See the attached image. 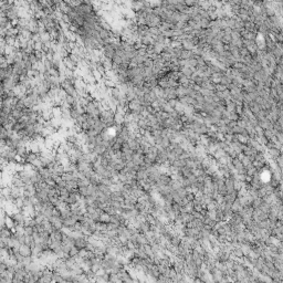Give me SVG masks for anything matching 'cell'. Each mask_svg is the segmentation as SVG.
<instances>
[{
	"label": "cell",
	"instance_id": "cell-12",
	"mask_svg": "<svg viewBox=\"0 0 283 283\" xmlns=\"http://www.w3.org/2000/svg\"><path fill=\"white\" fill-rule=\"evenodd\" d=\"M274 161H275V164H277L278 168H279V169H282V167H283V157H282V154L278 156L277 158L274 159Z\"/></svg>",
	"mask_w": 283,
	"mask_h": 283
},
{
	"label": "cell",
	"instance_id": "cell-4",
	"mask_svg": "<svg viewBox=\"0 0 283 283\" xmlns=\"http://www.w3.org/2000/svg\"><path fill=\"white\" fill-rule=\"evenodd\" d=\"M111 220V215L107 213L106 211H102L98 217V222H103V223H109Z\"/></svg>",
	"mask_w": 283,
	"mask_h": 283
},
{
	"label": "cell",
	"instance_id": "cell-13",
	"mask_svg": "<svg viewBox=\"0 0 283 283\" xmlns=\"http://www.w3.org/2000/svg\"><path fill=\"white\" fill-rule=\"evenodd\" d=\"M185 198L187 199V201H194V200H195V198H196L195 192H188Z\"/></svg>",
	"mask_w": 283,
	"mask_h": 283
},
{
	"label": "cell",
	"instance_id": "cell-9",
	"mask_svg": "<svg viewBox=\"0 0 283 283\" xmlns=\"http://www.w3.org/2000/svg\"><path fill=\"white\" fill-rule=\"evenodd\" d=\"M169 243L173 244V246H175V247H178L180 243H181V237H179V236L175 234V236H173V237L171 238Z\"/></svg>",
	"mask_w": 283,
	"mask_h": 283
},
{
	"label": "cell",
	"instance_id": "cell-2",
	"mask_svg": "<svg viewBox=\"0 0 283 283\" xmlns=\"http://www.w3.org/2000/svg\"><path fill=\"white\" fill-rule=\"evenodd\" d=\"M230 145H231L232 148L236 150V152L238 153V154H240V153H242V150L244 149V147H246V145H243V144L239 143L238 140H233L232 143H230Z\"/></svg>",
	"mask_w": 283,
	"mask_h": 283
},
{
	"label": "cell",
	"instance_id": "cell-1",
	"mask_svg": "<svg viewBox=\"0 0 283 283\" xmlns=\"http://www.w3.org/2000/svg\"><path fill=\"white\" fill-rule=\"evenodd\" d=\"M237 198H238V192H229V194H226V195L223 196V201H225V202H229V204H232Z\"/></svg>",
	"mask_w": 283,
	"mask_h": 283
},
{
	"label": "cell",
	"instance_id": "cell-6",
	"mask_svg": "<svg viewBox=\"0 0 283 283\" xmlns=\"http://www.w3.org/2000/svg\"><path fill=\"white\" fill-rule=\"evenodd\" d=\"M268 154H269V156H270V158L271 159H275L278 157L279 155H281L282 154V152H281L280 149H278V148H270V149H268Z\"/></svg>",
	"mask_w": 283,
	"mask_h": 283
},
{
	"label": "cell",
	"instance_id": "cell-7",
	"mask_svg": "<svg viewBox=\"0 0 283 283\" xmlns=\"http://www.w3.org/2000/svg\"><path fill=\"white\" fill-rule=\"evenodd\" d=\"M171 165H173L174 167H176L177 169H180V168H183L184 166H186V159L177 158L171 163Z\"/></svg>",
	"mask_w": 283,
	"mask_h": 283
},
{
	"label": "cell",
	"instance_id": "cell-10",
	"mask_svg": "<svg viewBox=\"0 0 283 283\" xmlns=\"http://www.w3.org/2000/svg\"><path fill=\"white\" fill-rule=\"evenodd\" d=\"M262 202H263V199H262L261 197H257L251 201V205H250V206H251L253 209H256V208H259L261 206Z\"/></svg>",
	"mask_w": 283,
	"mask_h": 283
},
{
	"label": "cell",
	"instance_id": "cell-8",
	"mask_svg": "<svg viewBox=\"0 0 283 283\" xmlns=\"http://www.w3.org/2000/svg\"><path fill=\"white\" fill-rule=\"evenodd\" d=\"M234 137H236V140H238L239 143L243 144V145H247L248 140H249L248 135L246 134H234Z\"/></svg>",
	"mask_w": 283,
	"mask_h": 283
},
{
	"label": "cell",
	"instance_id": "cell-11",
	"mask_svg": "<svg viewBox=\"0 0 283 283\" xmlns=\"http://www.w3.org/2000/svg\"><path fill=\"white\" fill-rule=\"evenodd\" d=\"M179 171L184 177H189L190 175H192V169H190V168L187 167V166H184L183 168H180Z\"/></svg>",
	"mask_w": 283,
	"mask_h": 283
},
{
	"label": "cell",
	"instance_id": "cell-3",
	"mask_svg": "<svg viewBox=\"0 0 283 283\" xmlns=\"http://www.w3.org/2000/svg\"><path fill=\"white\" fill-rule=\"evenodd\" d=\"M126 143H127L128 147L132 149V150H137V149L140 148V143H138V140H133V138H128L127 140H126Z\"/></svg>",
	"mask_w": 283,
	"mask_h": 283
},
{
	"label": "cell",
	"instance_id": "cell-5",
	"mask_svg": "<svg viewBox=\"0 0 283 283\" xmlns=\"http://www.w3.org/2000/svg\"><path fill=\"white\" fill-rule=\"evenodd\" d=\"M150 227H152V225L146 220V221H144V222H140V227H138V230H140V232H142V233H145L146 231L150 230Z\"/></svg>",
	"mask_w": 283,
	"mask_h": 283
}]
</instances>
